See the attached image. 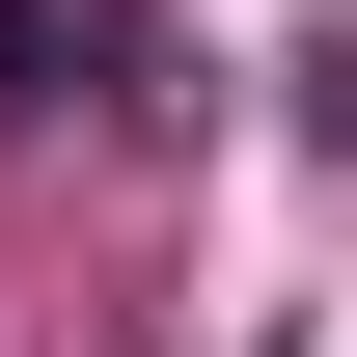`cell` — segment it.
Wrapping results in <instances>:
<instances>
[{
  "mask_svg": "<svg viewBox=\"0 0 357 357\" xmlns=\"http://www.w3.org/2000/svg\"><path fill=\"white\" fill-rule=\"evenodd\" d=\"M83 55H110V0H0V110H83Z\"/></svg>",
  "mask_w": 357,
  "mask_h": 357,
  "instance_id": "1",
  "label": "cell"
}]
</instances>
